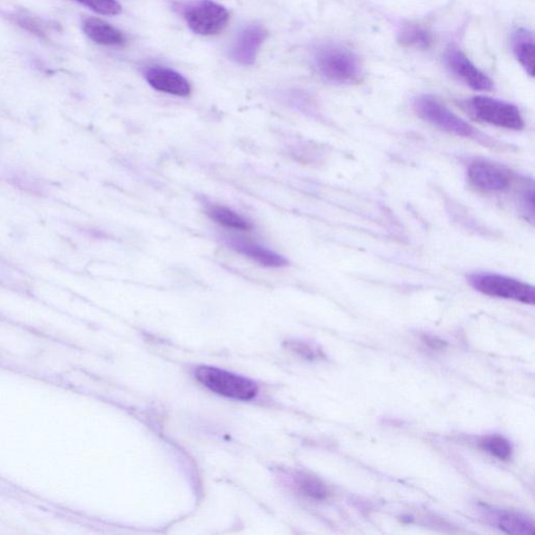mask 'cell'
<instances>
[{"mask_svg": "<svg viewBox=\"0 0 535 535\" xmlns=\"http://www.w3.org/2000/svg\"><path fill=\"white\" fill-rule=\"evenodd\" d=\"M315 64L326 80L336 84H355L363 72L359 57L353 51L338 44L321 46L315 54Z\"/></svg>", "mask_w": 535, "mask_h": 535, "instance_id": "1", "label": "cell"}, {"mask_svg": "<svg viewBox=\"0 0 535 535\" xmlns=\"http://www.w3.org/2000/svg\"><path fill=\"white\" fill-rule=\"evenodd\" d=\"M413 106L416 115L436 128L454 135L488 142L473 125L453 114L450 109L432 96L416 97Z\"/></svg>", "mask_w": 535, "mask_h": 535, "instance_id": "2", "label": "cell"}, {"mask_svg": "<svg viewBox=\"0 0 535 535\" xmlns=\"http://www.w3.org/2000/svg\"><path fill=\"white\" fill-rule=\"evenodd\" d=\"M468 282L478 292L525 305L535 303V290L530 283L494 273H475L468 277Z\"/></svg>", "mask_w": 535, "mask_h": 535, "instance_id": "3", "label": "cell"}, {"mask_svg": "<svg viewBox=\"0 0 535 535\" xmlns=\"http://www.w3.org/2000/svg\"><path fill=\"white\" fill-rule=\"evenodd\" d=\"M196 378L209 391L229 399L249 401L257 394V386L254 381L223 369L198 367Z\"/></svg>", "mask_w": 535, "mask_h": 535, "instance_id": "4", "label": "cell"}, {"mask_svg": "<svg viewBox=\"0 0 535 535\" xmlns=\"http://www.w3.org/2000/svg\"><path fill=\"white\" fill-rule=\"evenodd\" d=\"M468 108L479 121L508 130H521L525 123L517 106L497 98L475 97Z\"/></svg>", "mask_w": 535, "mask_h": 535, "instance_id": "5", "label": "cell"}, {"mask_svg": "<svg viewBox=\"0 0 535 535\" xmlns=\"http://www.w3.org/2000/svg\"><path fill=\"white\" fill-rule=\"evenodd\" d=\"M189 29L201 36L219 34L229 23V13L213 0H198L183 10Z\"/></svg>", "mask_w": 535, "mask_h": 535, "instance_id": "6", "label": "cell"}, {"mask_svg": "<svg viewBox=\"0 0 535 535\" xmlns=\"http://www.w3.org/2000/svg\"><path fill=\"white\" fill-rule=\"evenodd\" d=\"M447 68L451 69L456 77L475 91H492L493 82L491 78L480 70L464 51L451 46L445 55Z\"/></svg>", "mask_w": 535, "mask_h": 535, "instance_id": "7", "label": "cell"}, {"mask_svg": "<svg viewBox=\"0 0 535 535\" xmlns=\"http://www.w3.org/2000/svg\"><path fill=\"white\" fill-rule=\"evenodd\" d=\"M467 178L475 189L488 193H499L512 186V177L507 171L485 161H475L468 165Z\"/></svg>", "mask_w": 535, "mask_h": 535, "instance_id": "8", "label": "cell"}, {"mask_svg": "<svg viewBox=\"0 0 535 535\" xmlns=\"http://www.w3.org/2000/svg\"><path fill=\"white\" fill-rule=\"evenodd\" d=\"M266 37L267 32L263 26L248 25L237 35L231 49V57L242 65H253Z\"/></svg>", "mask_w": 535, "mask_h": 535, "instance_id": "9", "label": "cell"}, {"mask_svg": "<svg viewBox=\"0 0 535 535\" xmlns=\"http://www.w3.org/2000/svg\"><path fill=\"white\" fill-rule=\"evenodd\" d=\"M145 80L155 90L176 97H189L190 85L186 78L173 69L154 66L144 72Z\"/></svg>", "mask_w": 535, "mask_h": 535, "instance_id": "10", "label": "cell"}, {"mask_svg": "<svg viewBox=\"0 0 535 535\" xmlns=\"http://www.w3.org/2000/svg\"><path fill=\"white\" fill-rule=\"evenodd\" d=\"M482 512L485 518L500 530L514 535H532L535 533L533 521L526 515L505 510H497L486 505H482Z\"/></svg>", "mask_w": 535, "mask_h": 535, "instance_id": "11", "label": "cell"}, {"mask_svg": "<svg viewBox=\"0 0 535 535\" xmlns=\"http://www.w3.org/2000/svg\"><path fill=\"white\" fill-rule=\"evenodd\" d=\"M226 243L237 254L249 257L262 266L270 268L288 266L289 262L285 257L253 242L240 239V237H227Z\"/></svg>", "mask_w": 535, "mask_h": 535, "instance_id": "12", "label": "cell"}, {"mask_svg": "<svg viewBox=\"0 0 535 535\" xmlns=\"http://www.w3.org/2000/svg\"><path fill=\"white\" fill-rule=\"evenodd\" d=\"M83 30L92 42L102 45H122L125 37L120 30L97 18H88L83 23Z\"/></svg>", "mask_w": 535, "mask_h": 535, "instance_id": "13", "label": "cell"}, {"mask_svg": "<svg viewBox=\"0 0 535 535\" xmlns=\"http://www.w3.org/2000/svg\"><path fill=\"white\" fill-rule=\"evenodd\" d=\"M512 50L521 68L533 78L535 71V46L532 32L525 29L515 32L512 37Z\"/></svg>", "mask_w": 535, "mask_h": 535, "instance_id": "14", "label": "cell"}, {"mask_svg": "<svg viewBox=\"0 0 535 535\" xmlns=\"http://www.w3.org/2000/svg\"><path fill=\"white\" fill-rule=\"evenodd\" d=\"M399 42L408 49L426 51L432 48V32L419 24L402 26L399 34Z\"/></svg>", "mask_w": 535, "mask_h": 535, "instance_id": "15", "label": "cell"}, {"mask_svg": "<svg viewBox=\"0 0 535 535\" xmlns=\"http://www.w3.org/2000/svg\"><path fill=\"white\" fill-rule=\"evenodd\" d=\"M207 213L211 220L226 228L244 231L254 228L253 223L227 208L209 206L207 208Z\"/></svg>", "mask_w": 535, "mask_h": 535, "instance_id": "16", "label": "cell"}, {"mask_svg": "<svg viewBox=\"0 0 535 535\" xmlns=\"http://www.w3.org/2000/svg\"><path fill=\"white\" fill-rule=\"evenodd\" d=\"M480 447L500 460L511 459L512 456L511 442L499 435L487 436L480 441Z\"/></svg>", "mask_w": 535, "mask_h": 535, "instance_id": "17", "label": "cell"}, {"mask_svg": "<svg viewBox=\"0 0 535 535\" xmlns=\"http://www.w3.org/2000/svg\"><path fill=\"white\" fill-rule=\"evenodd\" d=\"M296 484L300 492L310 499L323 501L328 498L327 487L312 475H300L296 478Z\"/></svg>", "mask_w": 535, "mask_h": 535, "instance_id": "18", "label": "cell"}, {"mask_svg": "<svg viewBox=\"0 0 535 535\" xmlns=\"http://www.w3.org/2000/svg\"><path fill=\"white\" fill-rule=\"evenodd\" d=\"M102 15H117L122 12V5L117 0H76Z\"/></svg>", "mask_w": 535, "mask_h": 535, "instance_id": "19", "label": "cell"}, {"mask_svg": "<svg viewBox=\"0 0 535 535\" xmlns=\"http://www.w3.org/2000/svg\"><path fill=\"white\" fill-rule=\"evenodd\" d=\"M290 348L293 350V352L300 355L303 358L307 360H317L320 359L323 356V354L320 352L318 348H316L312 346L307 345V343L303 342H292L290 343Z\"/></svg>", "mask_w": 535, "mask_h": 535, "instance_id": "20", "label": "cell"}, {"mask_svg": "<svg viewBox=\"0 0 535 535\" xmlns=\"http://www.w3.org/2000/svg\"><path fill=\"white\" fill-rule=\"evenodd\" d=\"M521 203H523V208L525 209V213L530 219L533 221L534 217V190L533 187L530 189H526L523 196H521Z\"/></svg>", "mask_w": 535, "mask_h": 535, "instance_id": "21", "label": "cell"}, {"mask_svg": "<svg viewBox=\"0 0 535 535\" xmlns=\"http://www.w3.org/2000/svg\"><path fill=\"white\" fill-rule=\"evenodd\" d=\"M424 341L427 346L436 350L444 348L446 346V343L444 341L434 338V337H425Z\"/></svg>", "mask_w": 535, "mask_h": 535, "instance_id": "22", "label": "cell"}]
</instances>
